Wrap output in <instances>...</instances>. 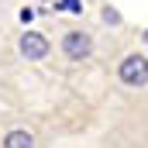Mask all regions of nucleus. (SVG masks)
<instances>
[{"instance_id": "obj_1", "label": "nucleus", "mask_w": 148, "mask_h": 148, "mask_svg": "<svg viewBox=\"0 0 148 148\" xmlns=\"http://www.w3.org/2000/svg\"><path fill=\"white\" fill-rule=\"evenodd\" d=\"M117 73H121V83H127V86H145L148 83V59L145 55H127Z\"/></svg>"}, {"instance_id": "obj_2", "label": "nucleus", "mask_w": 148, "mask_h": 148, "mask_svg": "<svg viewBox=\"0 0 148 148\" xmlns=\"http://www.w3.org/2000/svg\"><path fill=\"white\" fill-rule=\"evenodd\" d=\"M62 52H66L73 62H83V59L93 55V38L83 35V31H66V38H62Z\"/></svg>"}, {"instance_id": "obj_3", "label": "nucleus", "mask_w": 148, "mask_h": 148, "mask_svg": "<svg viewBox=\"0 0 148 148\" xmlns=\"http://www.w3.org/2000/svg\"><path fill=\"white\" fill-rule=\"evenodd\" d=\"M17 48H21V55H24L28 62H41V59L48 55L52 45H48V38H45V35L28 31V35H21V45H17Z\"/></svg>"}, {"instance_id": "obj_4", "label": "nucleus", "mask_w": 148, "mask_h": 148, "mask_svg": "<svg viewBox=\"0 0 148 148\" xmlns=\"http://www.w3.org/2000/svg\"><path fill=\"white\" fill-rule=\"evenodd\" d=\"M3 148H35V138L17 127V131H10V134L3 138Z\"/></svg>"}, {"instance_id": "obj_5", "label": "nucleus", "mask_w": 148, "mask_h": 148, "mask_svg": "<svg viewBox=\"0 0 148 148\" xmlns=\"http://www.w3.org/2000/svg\"><path fill=\"white\" fill-rule=\"evenodd\" d=\"M55 7H62V10H69V14H83V0H59Z\"/></svg>"}, {"instance_id": "obj_6", "label": "nucleus", "mask_w": 148, "mask_h": 148, "mask_svg": "<svg viewBox=\"0 0 148 148\" xmlns=\"http://www.w3.org/2000/svg\"><path fill=\"white\" fill-rule=\"evenodd\" d=\"M103 21H107V24H121V14H117V10H110V7H107V10H103Z\"/></svg>"}, {"instance_id": "obj_7", "label": "nucleus", "mask_w": 148, "mask_h": 148, "mask_svg": "<svg viewBox=\"0 0 148 148\" xmlns=\"http://www.w3.org/2000/svg\"><path fill=\"white\" fill-rule=\"evenodd\" d=\"M21 21H24V24H31V21H35V10H31V7H24V10H21Z\"/></svg>"}, {"instance_id": "obj_8", "label": "nucleus", "mask_w": 148, "mask_h": 148, "mask_svg": "<svg viewBox=\"0 0 148 148\" xmlns=\"http://www.w3.org/2000/svg\"><path fill=\"white\" fill-rule=\"evenodd\" d=\"M145 45H148V31H145Z\"/></svg>"}]
</instances>
